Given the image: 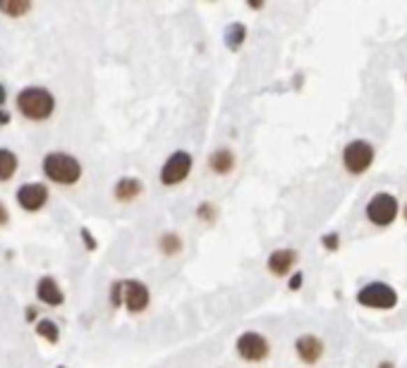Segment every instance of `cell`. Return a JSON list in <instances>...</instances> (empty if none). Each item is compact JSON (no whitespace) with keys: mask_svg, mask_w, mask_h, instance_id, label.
Listing matches in <instances>:
<instances>
[{"mask_svg":"<svg viewBox=\"0 0 407 368\" xmlns=\"http://www.w3.org/2000/svg\"><path fill=\"white\" fill-rule=\"evenodd\" d=\"M17 108L22 110V115H27L29 120H46L51 117L55 100L51 96V91L41 86H29L24 91H20L17 96Z\"/></svg>","mask_w":407,"mask_h":368,"instance_id":"obj_1","label":"cell"},{"mask_svg":"<svg viewBox=\"0 0 407 368\" xmlns=\"http://www.w3.org/2000/svg\"><path fill=\"white\" fill-rule=\"evenodd\" d=\"M43 172H46L48 180L58 184H75L82 177V165L72 155L53 151V153H48L43 158Z\"/></svg>","mask_w":407,"mask_h":368,"instance_id":"obj_2","label":"cell"},{"mask_svg":"<svg viewBox=\"0 0 407 368\" xmlns=\"http://www.w3.org/2000/svg\"><path fill=\"white\" fill-rule=\"evenodd\" d=\"M189 170H192V155H189L187 151H175V153L165 160L163 170H161V182L168 184V187L180 184L189 175Z\"/></svg>","mask_w":407,"mask_h":368,"instance_id":"obj_3","label":"cell"},{"mask_svg":"<svg viewBox=\"0 0 407 368\" xmlns=\"http://www.w3.org/2000/svg\"><path fill=\"white\" fill-rule=\"evenodd\" d=\"M357 299H360L364 306H371V309H390V306H395V301H398L393 289L383 282L367 284V287L357 294Z\"/></svg>","mask_w":407,"mask_h":368,"instance_id":"obj_4","label":"cell"},{"mask_svg":"<svg viewBox=\"0 0 407 368\" xmlns=\"http://www.w3.org/2000/svg\"><path fill=\"white\" fill-rule=\"evenodd\" d=\"M367 215L376 225H388L398 215V201L390 197V194H376L369 201V206H367Z\"/></svg>","mask_w":407,"mask_h":368,"instance_id":"obj_5","label":"cell"},{"mask_svg":"<svg viewBox=\"0 0 407 368\" xmlns=\"http://www.w3.org/2000/svg\"><path fill=\"white\" fill-rule=\"evenodd\" d=\"M373 160V148L367 141H353L343 151V163L350 172H364Z\"/></svg>","mask_w":407,"mask_h":368,"instance_id":"obj_6","label":"cell"},{"mask_svg":"<svg viewBox=\"0 0 407 368\" xmlns=\"http://www.w3.org/2000/svg\"><path fill=\"white\" fill-rule=\"evenodd\" d=\"M237 354L247 361H261L269 356V342L259 332H244L237 339Z\"/></svg>","mask_w":407,"mask_h":368,"instance_id":"obj_7","label":"cell"},{"mask_svg":"<svg viewBox=\"0 0 407 368\" xmlns=\"http://www.w3.org/2000/svg\"><path fill=\"white\" fill-rule=\"evenodd\" d=\"M122 301L127 304V309L132 314L137 311H144L149 306V289L147 284L137 282V280H125L122 282Z\"/></svg>","mask_w":407,"mask_h":368,"instance_id":"obj_8","label":"cell"},{"mask_svg":"<svg viewBox=\"0 0 407 368\" xmlns=\"http://www.w3.org/2000/svg\"><path fill=\"white\" fill-rule=\"evenodd\" d=\"M48 199V189L38 182H29V184H22L17 189V204L22 206L24 210H38Z\"/></svg>","mask_w":407,"mask_h":368,"instance_id":"obj_9","label":"cell"},{"mask_svg":"<svg viewBox=\"0 0 407 368\" xmlns=\"http://www.w3.org/2000/svg\"><path fill=\"white\" fill-rule=\"evenodd\" d=\"M297 354H299V359L306 361V364H314V361L323 354L321 339H316L314 335H304V337H299L297 339Z\"/></svg>","mask_w":407,"mask_h":368,"instance_id":"obj_10","label":"cell"},{"mask_svg":"<svg viewBox=\"0 0 407 368\" xmlns=\"http://www.w3.org/2000/svg\"><path fill=\"white\" fill-rule=\"evenodd\" d=\"M36 294H38V299H41L43 304H48V306L63 304V292H60L58 282H55L53 277H43V280H38Z\"/></svg>","mask_w":407,"mask_h":368,"instance_id":"obj_11","label":"cell"},{"mask_svg":"<svg viewBox=\"0 0 407 368\" xmlns=\"http://www.w3.org/2000/svg\"><path fill=\"white\" fill-rule=\"evenodd\" d=\"M293 263H295V251H290V249L273 251L271 259H269V268H271L273 275H286L290 268H293Z\"/></svg>","mask_w":407,"mask_h":368,"instance_id":"obj_12","label":"cell"},{"mask_svg":"<svg viewBox=\"0 0 407 368\" xmlns=\"http://www.w3.org/2000/svg\"><path fill=\"white\" fill-rule=\"evenodd\" d=\"M209 165H211V170H214V172H219V175H225V172H230L232 165H235V155H232V151L221 148V151H216V153L209 158Z\"/></svg>","mask_w":407,"mask_h":368,"instance_id":"obj_13","label":"cell"},{"mask_svg":"<svg viewBox=\"0 0 407 368\" xmlns=\"http://www.w3.org/2000/svg\"><path fill=\"white\" fill-rule=\"evenodd\" d=\"M139 192H142V182L132 180V177H125V180L115 184V197L120 201H132L135 197H139Z\"/></svg>","mask_w":407,"mask_h":368,"instance_id":"obj_14","label":"cell"},{"mask_svg":"<svg viewBox=\"0 0 407 368\" xmlns=\"http://www.w3.org/2000/svg\"><path fill=\"white\" fill-rule=\"evenodd\" d=\"M17 170V155L10 148H0V182L10 180Z\"/></svg>","mask_w":407,"mask_h":368,"instance_id":"obj_15","label":"cell"},{"mask_svg":"<svg viewBox=\"0 0 407 368\" xmlns=\"http://www.w3.org/2000/svg\"><path fill=\"white\" fill-rule=\"evenodd\" d=\"M244 33H247V29H244L242 24L228 26V31H225V43H228V48L237 50V48H239V43L244 41Z\"/></svg>","mask_w":407,"mask_h":368,"instance_id":"obj_16","label":"cell"},{"mask_svg":"<svg viewBox=\"0 0 407 368\" xmlns=\"http://www.w3.org/2000/svg\"><path fill=\"white\" fill-rule=\"evenodd\" d=\"M36 332L41 335V337H46L48 342H58V325H55L53 321H38Z\"/></svg>","mask_w":407,"mask_h":368,"instance_id":"obj_17","label":"cell"},{"mask_svg":"<svg viewBox=\"0 0 407 368\" xmlns=\"http://www.w3.org/2000/svg\"><path fill=\"white\" fill-rule=\"evenodd\" d=\"M0 10H3L5 15L20 17L29 10V3H22V0H15V3H0Z\"/></svg>","mask_w":407,"mask_h":368,"instance_id":"obj_18","label":"cell"},{"mask_svg":"<svg viewBox=\"0 0 407 368\" xmlns=\"http://www.w3.org/2000/svg\"><path fill=\"white\" fill-rule=\"evenodd\" d=\"M161 247H163L165 254H175V251L180 249V239H177L175 234H165L163 242H161Z\"/></svg>","mask_w":407,"mask_h":368,"instance_id":"obj_19","label":"cell"},{"mask_svg":"<svg viewBox=\"0 0 407 368\" xmlns=\"http://www.w3.org/2000/svg\"><path fill=\"white\" fill-rule=\"evenodd\" d=\"M110 301H113V306H120L122 304V282H113V284H110Z\"/></svg>","mask_w":407,"mask_h":368,"instance_id":"obj_20","label":"cell"},{"mask_svg":"<svg viewBox=\"0 0 407 368\" xmlns=\"http://www.w3.org/2000/svg\"><path fill=\"white\" fill-rule=\"evenodd\" d=\"M299 284H302V275H293V280H290V289H299Z\"/></svg>","mask_w":407,"mask_h":368,"instance_id":"obj_21","label":"cell"},{"mask_svg":"<svg viewBox=\"0 0 407 368\" xmlns=\"http://www.w3.org/2000/svg\"><path fill=\"white\" fill-rule=\"evenodd\" d=\"M3 222H8V208L0 204V225H3Z\"/></svg>","mask_w":407,"mask_h":368,"instance_id":"obj_22","label":"cell"},{"mask_svg":"<svg viewBox=\"0 0 407 368\" xmlns=\"http://www.w3.org/2000/svg\"><path fill=\"white\" fill-rule=\"evenodd\" d=\"M5 98H8V96H5V86L0 84V103H5Z\"/></svg>","mask_w":407,"mask_h":368,"instance_id":"obj_23","label":"cell"},{"mask_svg":"<svg viewBox=\"0 0 407 368\" xmlns=\"http://www.w3.org/2000/svg\"><path fill=\"white\" fill-rule=\"evenodd\" d=\"M326 244L328 247H336V237H326Z\"/></svg>","mask_w":407,"mask_h":368,"instance_id":"obj_24","label":"cell"},{"mask_svg":"<svg viewBox=\"0 0 407 368\" xmlns=\"http://www.w3.org/2000/svg\"><path fill=\"white\" fill-rule=\"evenodd\" d=\"M0 122H3V125H5V122H10V117H8V113H0Z\"/></svg>","mask_w":407,"mask_h":368,"instance_id":"obj_25","label":"cell"},{"mask_svg":"<svg viewBox=\"0 0 407 368\" xmlns=\"http://www.w3.org/2000/svg\"><path fill=\"white\" fill-rule=\"evenodd\" d=\"M383 368H390V366H388V364H383Z\"/></svg>","mask_w":407,"mask_h":368,"instance_id":"obj_26","label":"cell"},{"mask_svg":"<svg viewBox=\"0 0 407 368\" xmlns=\"http://www.w3.org/2000/svg\"><path fill=\"white\" fill-rule=\"evenodd\" d=\"M405 217H407V208H405Z\"/></svg>","mask_w":407,"mask_h":368,"instance_id":"obj_27","label":"cell"}]
</instances>
